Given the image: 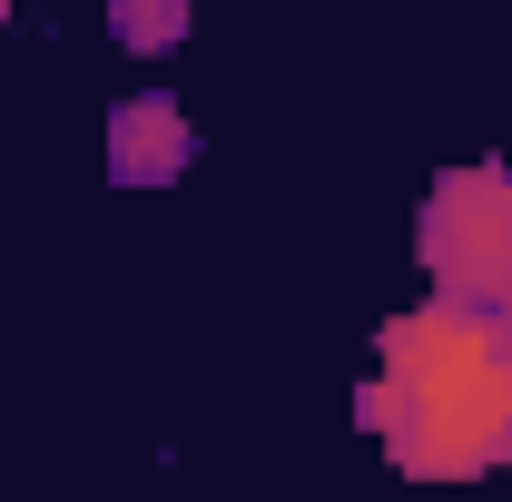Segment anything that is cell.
<instances>
[{
  "mask_svg": "<svg viewBox=\"0 0 512 502\" xmlns=\"http://www.w3.org/2000/svg\"><path fill=\"white\" fill-rule=\"evenodd\" d=\"M197 30V0H109V40L138 50V60H158V50H178Z\"/></svg>",
  "mask_w": 512,
  "mask_h": 502,
  "instance_id": "cell-4",
  "label": "cell"
},
{
  "mask_svg": "<svg viewBox=\"0 0 512 502\" xmlns=\"http://www.w3.org/2000/svg\"><path fill=\"white\" fill-rule=\"evenodd\" d=\"M424 276L453 306L512 315V168L503 158H473V168H444L434 197H424Z\"/></svg>",
  "mask_w": 512,
  "mask_h": 502,
  "instance_id": "cell-2",
  "label": "cell"
},
{
  "mask_svg": "<svg viewBox=\"0 0 512 502\" xmlns=\"http://www.w3.org/2000/svg\"><path fill=\"white\" fill-rule=\"evenodd\" d=\"M0 20H10V0H0Z\"/></svg>",
  "mask_w": 512,
  "mask_h": 502,
  "instance_id": "cell-5",
  "label": "cell"
},
{
  "mask_svg": "<svg viewBox=\"0 0 512 502\" xmlns=\"http://www.w3.org/2000/svg\"><path fill=\"white\" fill-rule=\"evenodd\" d=\"M355 424L414 483H473L512 463V315L434 306L375 325V375L355 394Z\"/></svg>",
  "mask_w": 512,
  "mask_h": 502,
  "instance_id": "cell-1",
  "label": "cell"
},
{
  "mask_svg": "<svg viewBox=\"0 0 512 502\" xmlns=\"http://www.w3.org/2000/svg\"><path fill=\"white\" fill-rule=\"evenodd\" d=\"M99 168H109V188H168V178H188V168H197L188 109H178L168 89L119 99V109H109V128H99Z\"/></svg>",
  "mask_w": 512,
  "mask_h": 502,
  "instance_id": "cell-3",
  "label": "cell"
}]
</instances>
